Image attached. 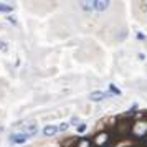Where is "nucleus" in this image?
Instances as JSON below:
<instances>
[{
	"label": "nucleus",
	"mask_w": 147,
	"mask_h": 147,
	"mask_svg": "<svg viewBox=\"0 0 147 147\" xmlns=\"http://www.w3.org/2000/svg\"><path fill=\"white\" fill-rule=\"evenodd\" d=\"M134 139L137 140H144L147 137V119H137L132 122V127H131V134Z\"/></svg>",
	"instance_id": "1"
},
{
	"label": "nucleus",
	"mask_w": 147,
	"mask_h": 147,
	"mask_svg": "<svg viewBox=\"0 0 147 147\" xmlns=\"http://www.w3.org/2000/svg\"><path fill=\"white\" fill-rule=\"evenodd\" d=\"M111 139L113 137H111L109 131H99L91 140H93V147H106L111 142Z\"/></svg>",
	"instance_id": "2"
},
{
	"label": "nucleus",
	"mask_w": 147,
	"mask_h": 147,
	"mask_svg": "<svg viewBox=\"0 0 147 147\" xmlns=\"http://www.w3.org/2000/svg\"><path fill=\"white\" fill-rule=\"evenodd\" d=\"M132 119H127V117H122V119L116 124V132L119 134L121 137L124 136H129L131 134V127H132Z\"/></svg>",
	"instance_id": "3"
},
{
	"label": "nucleus",
	"mask_w": 147,
	"mask_h": 147,
	"mask_svg": "<svg viewBox=\"0 0 147 147\" xmlns=\"http://www.w3.org/2000/svg\"><path fill=\"white\" fill-rule=\"evenodd\" d=\"M30 140V136L25 132H15L10 136V142L12 144H17V146H22V144H27Z\"/></svg>",
	"instance_id": "4"
},
{
	"label": "nucleus",
	"mask_w": 147,
	"mask_h": 147,
	"mask_svg": "<svg viewBox=\"0 0 147 147\" xmlns=\"http://www.w3.org/2000/svg\"><path fill=\"white\" fill-rule=\"evenodd\" d=\"M111 94L107 93V91H101V89H98V91H93V93L89 94V99L93 101V102H101V101L107 99Z\"/></svg>",
	"instance_id": "5"
},
{
	"label": "nucleus",
	"mask_w": 147,
	"mask_h": 147,
	"mask_svg": "<svg viewBox=\"0 0 147 147\" xmlns=\"http://www.w3.org/2000/svg\"><path fill=\"white\" fill-rule=\"evenodd\" d=\"M93 3H94V12H106L111 5V2H106V0H93Z\"/></svg>",
	"instance_id": "6"
},
{
	"label": "nucleus",
	"mask_w": 147,
	"mask_h": 147,
	"mask_svg": "<svg viewBox=\"0 0 147 147\" xmlns=\"http://www.w3.org/2000/svg\"><path fill=\"white\" fill-rule=\"evenodd\" d=\"M43 136H47V137H51V136H55V134H58L60 131H58V126L56 124H47V126L43 127Z\"/></svg>",
	"instance_id": "7"
},
{
	"label": "nucleus",
	"mask_w": 147,
	"mask_h": 147,
	"mask_svg": "<svg viewBox=\"0 0 147 147\" xmlns=\"http://www.w3.org/2000/svg\"><path fill=\"white\" fill-rule=\"evenodd\" d=\"M74 147H93V140L89 139V137H80V139L76 140Z\"/></svg>",
	"instance_id": "8"
},
{
	"label": "nucleus",
	"mask_w": 147,
	"mask_h": 147,
	"mask_svg": "<svg viewBox=\"0 0 147 147\" xmlns=\"http://www.w3.org/2000/svg\"><path fill=\"white\" fill-rule=\"evenodd\" d=\"M13 10H15V5L5 3V2H0V13H12Z\"/></svg>",
	"instance_id": "9"
},
{
	"label": "nucleus",
	"mask_w": 147,
	"mask_h": 147,
	"mask_svg": "<svg viewBox=\"0 0 147 147\" xmlns=\"http://www.w3.org/2000/svg\"><path fill=\"white\" fill-rule=\"evenodd\" d=\"M25 134H28L30 137H33L35 134H38V126L35 124V122H32V124H28L27 127H25V131H23Z\"/></svg>",
	"instance_id": "10"
},
{
	"label": "nucleus",
	"mask_w": 147,
	"mask_h": 147,
	"mask_svg": "<svg viewBox=\"0 0 147 147\" xmlns=\"http://www.w3.org/2000/svg\"><path fill=\"white\" fill-rule=\"evenodd\" d=\"M107 89H109L107 93H109V94H114V96H121V94H122V91H121V89H119L117 86H116L114 83H111V84L107 86Z\"/></svg>",
	"instance_id": "11"
},
{
	"label": "nucleus",
	"mask_w": 147,
	"mask_h": 147,
	"mask_svg": "<svg viewBox=\"0 0 147 147\" xmlns=\"http://www.w3.org/2000/svg\"><path fill=\"white\" fill-rule=\"evenodd\" d=\"M88 129V124H84V122H80L78 126H76V131H78V134H84Z\"/></svg>",
	"instance_id": "12"
},
{
	"label": "nucleus",
	"mask_w": 147,
	"mask_h": 147,
	"mask_svg": "<svg viewBox=\"0 0 147 147\" xmlns=\"http://www.w3.org/2000/svg\"><path fill=\"white\" fill-rule=\"evenodd\" d=\"M68 129H69V122H60V126H58V131L60 132H65Z\"/></svg>",
	"instance_id": "13"
},
{
	"label": "nucleus",
	"mask_w": 147,
	"mask_h": 147,
	"mask_svg": "<svg viewBox=\"0 0 147 147\" xmlns=\"http://www.w3.org/2000/svg\"><path fill=\"white\" fill-rule=\"evenodd\" d=\"M7 18H8V22H10V23H13V25H17V20H15V17H12V15H8Z\"/></svg>",
	"instance_id": "14"
},
{
	"label": "nucleus",
	"mask_w": 147,
	"mask_h": 147,
	"mask_svg": "<svg viewBox=\"0 0 147 147\" xmlns=\"http://www.w3.org/2000/svg\"><path fill=\"white\" fill-rule=\"evenodd\" d=\"M76 122H80V119L74 116V117H71V121H69V126H71V124H76Z\"/></svg>",
	"instance_id": "15"
},
{
	"label": "nucleus",
	"mask_w": 147,
	"mask_h": 147,
	"mask_svg": "<svg viewBox=\"0 0 147 147\" xmlns=\"http://www.w3.org/2000/svg\"><path fill=\"white\" fill-rule=\"evenodd\" d=\"M137 40H146V35H142V33H137Z\"/></svg>",
	"instance_id": "16"
},
{
	"label": "nucleus",
	"mask_w": 147,
	"mask_h": 147,
	"mask_svg": "<svg viewBox=\"0 0 147 147\" xmlns=\"http://www.w3.org/2000/svg\"><path fill=\"white\" fill-rule=\"evenodd\" d=\"M0 50H7V47H5V41H0Z\"/></svg>",
	"instance_id": "17"
},
{
	"label": "nucleus",
	"mask_w": 147,
	"mask_h": 147,
	"mask_svg": "<svg viewBox=\"0 0 147 147\" xmlns=\"http://www.w3.org/2000/svg\"><path fill=\"white\" fill-rule=\"evenodd\" d=\"M139 60H146V55H144V53H139Z\"/></svg>",
	"instance_id": "18"
},
{
	"label": "nucleus",
	"mask_w": 147,
	"mask_h": 147,
	"mask_svg": "<svg viewBox=\"0 0 147 147\" xmlns=\"http://www.w3.org/2000/svg\"><path fill=\"white\" fill-rule=\"evenodd\" d=\"M144 140H146V142H147V137H146V139H144Z\"/></svg>",
	"instance_id": "19"
}]
</instances>
